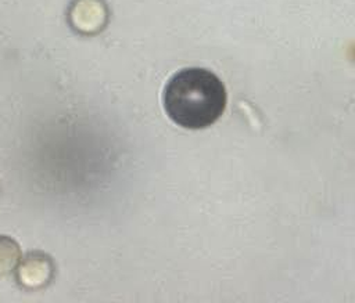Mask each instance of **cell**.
I'll return each mask as SVG.
<instances>
[{"mask_svg":"<svg viewBox=\"0 0 355 303\" xmlns=\"http://www.w3.org/2000/svg\"><path fill=\"white\" fill-rule=\"evenodd\" d=\"M53 273L54 266L47 255L42 252H29L21 257L14 271V277L22 289L36 291L49 285Z\"/></svg>","mask_w":355,"mask_h":303,"instance_id":"obj_2","label":"cell"},{"mask_svg":"<svg viewBox=\"0 0 355 303\" xmlns=\"http://www.w3.org/2000/svg\"><path fill=\"white\" fill-rule=\"evenodd\" d=\"M164 108L168 116L186 129L211 126L223 112L226 91L211 71L186 68L176 72L164 89Z\"/></svg>","mask_w":355,"mask_h":303,"instance_id":"obj_1","label":"cell"},{"mask_svg":"<svg viewBox=\"0 0 355 303\" xmlns=\"http://www.w3.org/2000/svg\"><path fill=\"white\" fill-rule=\"evenodd\" d=\"M21 257L19 244L12 237L0 234V278L14 274Z\"/></svg>","mask_w":355,"mask_h":303,"instance_id":"obj_3","label":"cell"}]
</instances>
